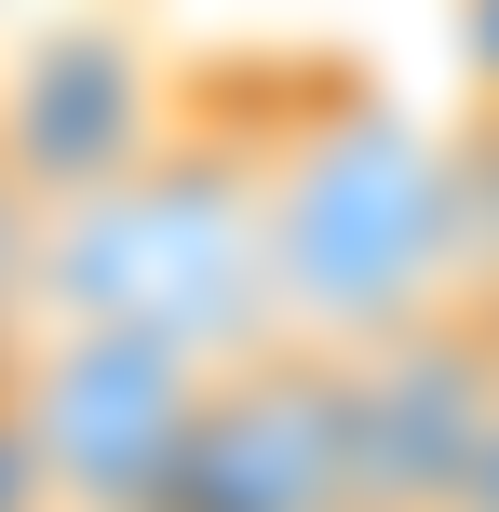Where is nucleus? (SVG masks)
<instances>
[{
	"label": "nucleus",
	"mask_w": 499,
	"mask_h": 512,
	"mask_svg": "<svg viewBox=\"0 0 499 512\" xmlns=\"http://www.w3.org/2000/svg\"><path fill=\"white\" fill-rule=\"evenodd\" d=\"M473 324H486V351H499V270H473Z\"/></svg>",
	"instance_id": "11"
},
{
	"label": "nucleus",
	"mask_w": 499,
	"mask_h": 512,
	"mask_svg": "<svg viewBox=\"0 0 499 512\" xmlns=\"http://www.w3.org/2000/svg\"><path fill=\"white\" fill-rule=\"evenodd\" d=\"M459 512H499V432H486V459H473V486H459Z\"/></svg>",
	"instance_id": "10"
},
{
	"label": "nucleus",
	"mask_w": 499,
	"mask_h": 512,
	"mask_svg": "<svg viewBox=\"0 0 499 512\" xmlns=\"http://www.w3.org/2000/svg\"><path fill=\"white\" fill-rule=\"evenodd\" d=\"M41 324H135L203 364L270 351V122H176L135 176L68 203L41 243Z\"/></svg>",
	"instance_id": "2"
},
{
	"label": "nucleus",
	"mask_w": 499,
	"mask_h": 512,
	"mask_svg": "<svg viewBox=\"0 0 499 512\" xmlns=\"http://www.w3.org/2000/svg\"><path fill=\"white\" fill-rule=\"evenodd\" d=\"M0 512H68V499H54L41 432H27V337L0 351Z\"/></svg>",
	"instance_id": "8"
},
{
	"label": "nucleus",
	"mask_w": 499,
	"mask_h": 512,
	"mask_svg": "<svg viewBox=\"0 0 499 512\" xmlns=\"http://www.w3.org/2000/svg\"><path fill=\"white\" fill-rule=\"evenodd\" d=\"M459 81L473 108H499V0H459Z\"/></svg>",
	"instance_id": "9"
},
{
	"label": "nucleus",
	"mask_w": 499,
	"mask_h": 512,
	"mask_svg": "<svg viewBox=\"0 0 499 512\" xmlns=\"http://www.w3.org/2000/svg\"><path fill=\"white\" fill-rule=\"evenodd\" d=\"M162 512H351V351L270 337L216 364Z\"/></svg>",
	"instance_id": "4"
},
{
	"label": "nucleus",
	"mask_w": 499,
	"mask_h": 512,
	"mask_svg": "<svg viewBox=\"0 0 499 512\" xmlns=\"http://www.w3.org/2000/svg\"><path fill=\"white\" fill-rule=\"evenodd\" d=\"M216 364L135 324H41L27 337V432L54 459L68 512H162L189 432H203Z\"/></svg>",
	"instance_id": "3"
},
{
	"label": "nucleus",
	"mask_w": 499,
	"mask_h": 512,
	"mask_svg": "<svg viewBox=\"0 0 499 512\" xmlns=\"http://www.w3.org/2000/svg\"><path fill=\"white\" fill-rule=\"evenodd\" d=\"M162 135H176V95L149 81V54H135L122 27H54V41H27L14 81H0V162L41 189V216L95 203Z\"/></svg>",
	"instance_id": "6"
},
{
	"label": "nucleus",
	"mask_w": 499,
	"mask_h": 512,
	"mask_svg": "<svg viewBox=\"0 0 499 512\" xmlns=\"http://www.w3.org/2000/svg\"><path fill=\"white\" fill-rule=\"evenodd\" d=\"M270 283H284V337H324V351L459 310L473 243H459L446 135L365 81H311L297 122H270Z\"/></svg>",
	"instance_id": "1"
},
{
	"label": "nucleus",
	"mask_w": 499,
	"mask_h": 512,
	"mask_svg": "<svg viewBox=\"0 0 499 512\" xmlns=\"http://www.w3.org/2000/svg\"><path fill=\"white\" fill-rule=\"evenodd\" d=\"M41 243H54L41 189L0 162V351H14V337H41Z\"/></svg>",
	"instance_id": "7"
},
{
	"label": "nucleus",
	"mask_w": 499,
	"mask_h": 512,
	"mask_svg": "<svg viewBox=\"0 0 499 512\" xmlns=\"http://www.w3.org/2000/svg\"><path fill=\"white\" fill-rule=\"evenodd\" d=\"M486 432H499V351L473 297L351 351V512H459Z\"/></svg>",
	"instance_id": "5"
}]
</instances>
